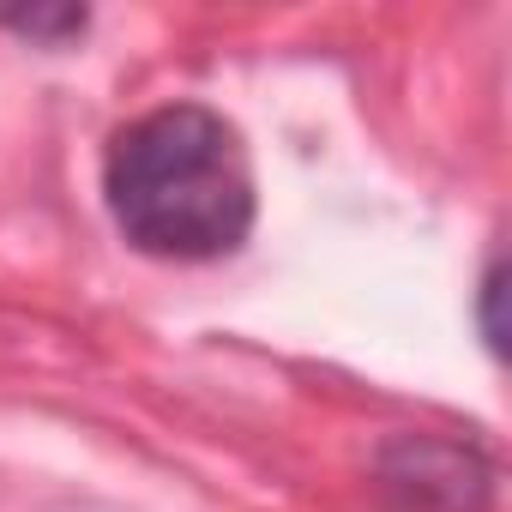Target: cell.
Instances as JSON below:
<instances>
[{"label":"cell","mask_w":512,"mask_h":512,"mask_svg":"<svg viewBox=\"0 0 512 512\" xmlns=\"http://www.w3.org/2000/svg\"><path fill=\"white\" fill-rule=\"evenodd\" d=\"M500 296H506V266H500V260H488V272H482V290H476V320H482V338H488V350H494V356L506 350Z\"/></svg>","instance_id":"277c9868"},{"label":"cell","mask_w":512,"mask_h":512,"mask_svg":"<svg viewBox=\"0 0 512 512\" xmlns=\"http://www.w3.org/2000/svg\"><path fill=\"white\" fill-rule=\"evenodd\" d=\"M0 25L19 37H37V43H67L91 25V13L85 7H19V13H0Z\"/></svg>","instance_id":"3957f363"},{"label":"cell","mask_w":512,"mask_h":512,"mask_svg":"<svg viewBox=\"0 0 512 512\" xmlns=\"http://www.w3.org/2000/svg\"><path fill=\"white\" fill-rule=\"evenodd\" d=\"M103 199L115 229L139 253L199 266V260H223L247 241L253 163L223 115L199 103H169L127 121L109 139Z\"/></svg>","instance_id":"6da1fadb"},{"label":"cell","mask_w":512,"mask_h":512,"mask_svg":"<svg viewBox=\"0 0 512 512\" xmlns=\"http://www.w3.org/2000/svg\"><path fill=\"white\" fill-rule=\"evenodd\" d=\"M380 494L398 512H482L494 494V470L458 440L404 434L380 452Z\"/></svg>","instance_id":"7a4b0ae2"}]
</instances>
